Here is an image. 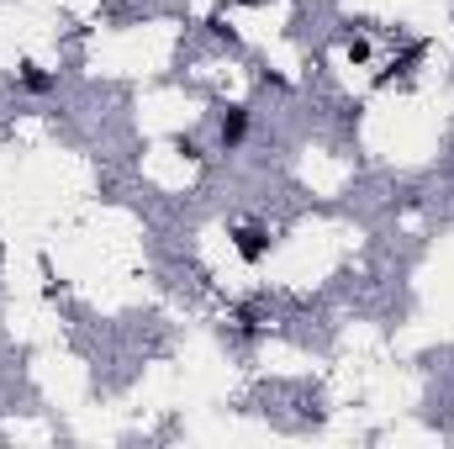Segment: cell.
<instances>
[{"label": "cell", "instance_id": "2", "mask_svg": "<svg viewBox=\"0 0 454 449\" xmlns=\"http://www.w3.org/2000/svg\"><path fill=\"white\" fill-rule=\"evenodd\" d=\"M238 254H243V259H259V254H264V232L243 227V232H238Z\"/></svg>", "mask_w": 454, "mask_h": 449}, {"label": "cell", "instance_id": "1", "mask_svg": "<svg viewBox=\"0 0 454 449\" xmlns=\"http://www.w3.org/2000/svg\"><path fill=\"white\" fill-rule=\"evenodd\" d=\"M243 132H248V112H243V106H227L223 127H217V138H223V148H238V143H243Z\"/></svg>", "mask_w": 454, "mask_h": 449}, {"label": "cell", "instance_id": "3", "mask_svg": "<svg viewBox=\"0 0 454 449\" xmlns=\"http://www.w3.org/2000/svg\"><path fill=\"white\" fill-rule=\"evenodd\" d=\"M21 80H27V91H48V85H53V80H48V75H37V69H27Z\"/></svg>", "mask_w": 454, "mask_h": 449}]
</instances>
